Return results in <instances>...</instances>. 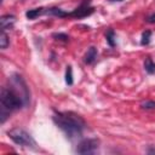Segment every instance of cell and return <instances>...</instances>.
<instances>
[{
  "label": "cell",
  "mask_w": 155,
  "mask_h": 155,
  "mask_svg": "<svg viewBox=\"0 0 155 155\" xmlns=\"http://www.w3.org/2000/svg\"><path fill=\"white\" fill-rule=\"evenodd\" d=\"M65 82L67 85H73V69L70 65H68L65 70Z\"/></svg>",
  "instance_id": "cell-13"
},
{
  "label": "cell",
  "mask_w": 155,
  "mask_h": 155,
  "mask_svg": "<svg viewBox=\"0 0 155 155\" xmlns=\"http://www.w3.org/2000/svg\"><path fill=\"white\" fill-rule=\"evenodd\" d=\"M10 45V39L7 36V34L5 33V30H1V36H0V46L2 50L7 48Z\"/></svg>",
  "instance_id": "cell-12"
},
{
  "label": "cell",
  "mask_w": 155,
  "mask_h": 155,
  "mask_svg": "<svg viewBox=\"0 0 155 155\" xmlns=\"http://www.w3.org/2000/svg\"><path fill=\"white\" fill-rule=\"evenodd\" d=\"M98 148H99L98 139H96V138H86V139H82L78 144L75 151L78 154H82V155H85V154H94L98 150Z\"/></svg>",
  "instance_id": "cell-4"
},
{
  "label": "cell",
  "mask_w": 155,
  "mask_h": 155,
  "mask_svg": "<svg viewBox=\"0 0 155 155\" xmlns=\"http://www.w3.org/2000/svg\"><path fill=\"white\" fill-rule=\"evenodd\" d=\"M30 103V91L19 74H12L8 78V85L1 88L0 93V121L4 124L10 114L22 109Z\"/></svg>",
  "instance_id": "cell-1"
},
{
  "label": "cell",
  "mask_w": 155,
  "mask_h": 155,
  "mask_svg": "<svg viewBox=\"0 0 155 155\" xmlns=\"http://www.w3.org/2000/svg\"><path fill=\"white\" fill-rule=\"evenodd\" d=\"M108 1H110V2H121L124 0H108Z\"/></svg>",
  "instance_id": "cell-18"
},
{
  "label": "cell",
  "mask_w": 155,
  "mask_h": 155,
  "mask_svg": "<svg viewBox=\"0 0 155 155\" xmlns=\"http://www.w3.org/2000/svg\"><path fill=\"white\" fill-rule=\"evenodd\" d=\"M105 40H107V42L109 44L110 47H114L116 45V35H115V31L113 29H109L105 33Z\"/></svg>",
  "instance_id": "cell-10"
},
{
  "label": "cell",
  "mask_w": 155,
  "mask_h": 155,
  "mask_svg": "<svg viewBox=\"0 0 155 155\" xmlns=\"http://www.w3.org/2000/svg\"><path fill=\"white\" fill-rule=\"evenodd\" d=\"M150 36H151V31H150V30H145V31L142 34L140 44H142V45H148V44L150 42Z\"/></svg>",
  "instance_id": "cell-14"
},
{
  "label": "cell",
  "mask_w": 155,
  "mask_h": 155,
  "mask_svg": "<svg viewBox=\"0 0 155 155\" xmlns=\"http://www.w3.org/2000/svg\"><path fill=\"white\" fill-rule=\"evenodd\" d=\"M148 153H155V149H150V150H148Z\"/></svg>",
  "instance_id": "cell-19"
},
{
  "label": "cell",
  "mask_w": 155,
  "mask_h": 155,
  "mask_svg": "<svg viewBox=\"0 0 155 155\" xmlns=\"http://www.w3.org/2000/svg\"><path fill=\"white\" fill-rule=\"evenodd\" d=\"M16 22V17L13 15H4L0 18V23H1V30H6L13 27Z\"/></svg>",
  "instance_id": "cell-6"
},
{
  "label": "cell",
  "mask_w": 155,
  "mask_h": 155,
  "mask_svg": "<svg viewBox=\"0 0 155 155\" xmlns=\"http://www.w3.org/2000/svg\"><path fill=\"white\" fill-rule=\"evenodd\" d=\"M53 38L56 40H61V41H68L69 40V36L67 34H64V33H54Z\"/></svg>",
  "instance_id": "cell-15"
},
{
  "label": "cell",
  "mask_w": 155,
  "mask_h": 155,
  "mask_svg": "<svg viewBox=\"0 0 155 155\" xmlns=\"http://www.w3.org/2000/svg\"><path fill=\"white\" fill-rule=\"evenodd\" d=\"M52 120L70 140L80 138L86 128L85 120L79 114L73 111H57L53 114Z\"/></svg>",
  "instance_id": "cell-2"
},
{
  "label": "cell",
  "mask_w": 155,
  "mask_h": 155,
  "mask_svg": "<svg viewBox=\"0 0 155 155\" xmlns=\"http://www.w3.org/2000/svg\"><path fill=\"white\" fill-rule=\"evenodd\" d=\"M94 11V8L92 6H90V2L88 1H85L82 2L78 8H75L74 11L69 12V17H74V18H84V17H87L90 15H92Z\"/></svg>",
  "instance_id": "cell-5"
},
{
  "label": "cell",
  "mask_w": 155,
  "mask_h": 155,
  "mask_svg": "<svg viewBox=\"0 0 155 155\" xmlns=\"http://www.w3.org/2000/svg\"><path fill=\"white\" fill-rule=\"evenodd\" d=\"M7 134L12 139V142L16 143L17 145H22V147L30 148V149H36V142H35V139L25 130L19 128V127H15V128L10 130L7 132Z\"/></svg>",
  "instance_id": "cell-3"
},
{
  "label": "cell",
  "mask_w": 155,
  "mask_h": 155,
  "mask_svg": "<svg viewBox=\"0 0 155 155\" xmlns=\"http://www.w3.org/2000/svg\"><path fill=\"white\" fill-rule=\"evenodd\" d=\"M142 108L150 110V109H155V102L154 101H147L144 103H142Z\"/></svg>",
  "instance_id": "cell-16"
},
{
  "label": "cell",
  "mask_w": 155,
  "mask_h": 155,
  "mask_svg": "<svg viewBox=\"0 0 155 155\" xmlns=\"http://www.w3.org/2000/svg\"><path fill=\"white\" fill-rule=\"evenodd\" d=\"M147 22H149V23H155V12L151 13V15L147 18Z\"/></svg>",
  "instance_id": "cell-17"
},
{
  "label": "cell",
  "mask_w": 155,
  "mask_h": 155,
  "mask_svg": "<svg viewBox=\"0 0 155 155\" xmlns=\"http://www.w3.org/2000/svg\"><path fill=\"white\" fill-rule=\"evenodd\" d=\"M46 15V7H38V8H31V10H28L25 12V17L28 19H35L40 16H44Z\"/></svg>",
  "instance_id": "cell-7"
},
{
  "label": "cell",
  "mask_w": 155,
  "mask_h": 155,
  "mask_svg": "<svg viewBox=\"0 0 155 155\" xmlns=\"http://www.w3.org/2000/svg\"><path fill=\"white\" fill-rule=\"evenodd\" d=\"M97 54H98L97 48H96L94 46H91V47L87 50V52H86V54H85V57H84V62H85L86 64H92V63L96 61Z\"/></svg>",
  "instance_id": "cell-8"
},
{
  "label": "cell",
  "mask_w": 155,
  "mask_h": 155,
  "mask_svg": "<svg viewBox=\"0 0 155 155\" xmlns=\"http://www.w3.org/2000/svg\"><path fill=\"white\" fill-rule=\"evenodd\" d=\"M144 69L148 74H154L155 73V63L153 62V59L150 57L145 58L144 61Z\"/></svg>",
  "instance_id": "cell-11"
},
{
  "label": "cell",
  "mask_w": 155,
  "mask_h": 155,
  "mask_svg": "<svg viewBox=\"0 0 155 155\" xmlns=\"http://www.w3.org/2000/svg\"><path fill=\"white\" fill-rule=\"evenodd\" d=\"M46 15H52L59 18H64V17H69V12L63 11L59 7H47L46 8Z\"/></svg>",
  "instance_id": "cell-9"
}]
</instances>
